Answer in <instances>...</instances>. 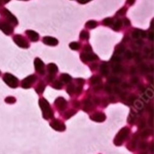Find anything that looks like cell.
<instances>
[{"instance_id": "9c48e42d", "label": "cell", "mask_w": 154, "mask_h": 154, "mask_svg": "<svg viewBox=\"0 0 154 154\" xmlns=\"http://www.w3.org/2000/svg\"><path fill=\"white\" fill-rule=\"evenodd\" d=\"M34 67H35L37 74H39V75H44L45 74V65H44L43 61L40 58L34 59Z\"/></svg>"}, {"instance_id": "836d02e7", "label": "cell", "mask_w": 154, "mask_h": 154, "mask_svg": "<svg viewBox=\"0 0 154 154\" xmlns=\"http://www.w3.org/2000/svg\"><path fill=\"white\" fill-rule=\"evenodd\" d=\"M51 86L54 88V89H62L63 88V83L60 79H57V80H54L51 82Z\"/></svg>"}, {"instance_id": "d590c367", "label": "cell", "mask_w": 154, "mask_h": 154, "mask_svg": "<svg viewBox=\"0 0 154 154\" xmlns=\"http://www.w3.org/2000/svg\"><path fill=\"white\" fill-rule=\"evenodd\" d=\"M113 23V18H106L102 21V25L103 26H106V27H111V25Z\"/></svg>"}, {"instance_id": "4dcf8cb0", "label": "cell", "mask_w": 154, "mask_h": 154, "mask_svg": "<svg viewBox=\"0 0 154 154\" xmlns=\"http://www.w3.org/2000/svg\"><path fill=\"white\" fill-rule=\"evenodd\" d=\"M136 100H137V97L134 96V95H131V96H128V97H126V98H125V103L126 104V105L131 106V105H134V103H135Z\"/></svg>"}, {"instance_id": "94428289", "label": "cell", "mask_w": 154, "mask_h": 154, "mask_svg": "<svg viewBox=\"0 0 154 154\" xmlns=\"http://www.w3.org/2000/svg\"><path fill=\"white\" fill-rule=\"evenodd\" d=\"M24 1H27V0H24Z\"/></svg>"}, {"instance_id": "91938a15", "label": "cell", "mask_w": 154, "mask_h": 154, "mask_svg": "<svg viewBox=\"0 0 154 154\" xmlns=\"http://www.w3.org/2000/svg\"><path fill=\"white\" fill-rule=\"evenodd\" d=\"M142 154H147V153H142Z\"/></svg>"}, {"instance_id": "5bb4252c", "label": "cell", "mask_w": 154, "mask_h": 154, "mask_svg": "<svg viewBox=\"0 0 154 154\" xmlns=\"http://www.w3.org/2000/svg\"><path fill=\"white\" fill-rule=\"evenodd\" d=\"M25 34L28 37V39L32 42H37L39 40V34L37 32L33 31V30H26Z\"/></svg>"}, {"instance_id": "603a6c76", "label": "cell", "mask_w": 154, "mask_h": 154, "mask_svg": "<svg viewBox=\"0 0 154 154\" xmlns=\"http://www.w3.org/2000/svg\"><path fill=\"white\" fill-rule=\"evenodd\" d=\"M89 32L88 31V30H82V31L80 32V34H79V38H80V41H88L89 39Z\"/></svg>"}, {"instance_id": "6f0895ef", "label": "cell", "mask_w": 154, "mask_h": 154, "mask_svg": "<svg viewBox=\"0 0 154 154\" xmlns=\"http://www.w3.org/2000/svg\"><path fill=\"white\" fill-rule=\"evenodd\" d=\"M3 4H4V2L2 1V0H0V8H1V7H2V5H3Z\"/></svg>"}, {"instance_id": "ab89813d", "label": "cell", "mask_w": 154, "mask_h": 154, "mask_svg": "<svg viewBox=\"0 0 154 154\" xmlns=\"http://www.w3.org/2000/svg\"><path fill=\"white\" fill-rule=\"evenodd\" d=\"M122 26H125V28H128V27H131V21L128 20V18H123L122 20Z\"/></svg>"}, {"instance_id": "b9f144b4", "label": "cell", "mask_w": 154, "mask_h": 154, "mask_svg": "<svg viewBox=\"0 0 154 154\" xmlns=\"http://www.w3.org/2000/svg\"><path fill=\"white\" fill-rule=\"evenodd\" d=\"M144 93H145L144 95L147 97L148 99L153 98V91H152V89H145V91H144Z\"/></svg>"}, {"instance_id": "f907efd6", "label": "cell", "mask_w": 154, "mask_h": 154, "mask_svg": "<svg viewBox=\"0 0 154 154\" xmlns=\"http://www.w3.org/2000/svg\"><path fill=\"white\" fill-rule=\"evenodd\" d=\"M135 2H136V0H126V5L131 6V5L135 4Z\"/></svg>"}, {"instance_id": "ba28073f", "label": "cell", "mask_w": 154, "mask_h": 154, "mask_svg": "<svg viewBox=\"0 0 154 154\" xmlns=\"http://www.w3.org/2000/svg\"><path fill=\"white\" fill-rule=\"evenodd\" d=\"M36 80H37V76L35 74H32V75H29L28 77H26V78L22 80L21 86L23 88H31Z\"/></svg>"}, {"instance_id": "8fae6325", "label": "cell", "mask_w": 154, "mask_h": 154, "mask_svg": "<svg viewBox=\"0 0 154 154\" xmlns=\"http://www.w3.org/2000/svg\"><path fill=\"white\" fill-rule=\"evenodd\" d=\"M131 36L133 37L134 39H143L147 37V32L144 31V30L141 29H133L131 32Z\"/></svg>"}, {"instance_id": "9a60e30c", "label": "cell", "mask_w": 154, "mask_h": 154, "mask_svg": "<svg viewBox=\"0 0 154 154\" xmlns=\"http://www.w3.org/2000/svg\"><path fill=\"white\" fill-rule=\"evenodd\" d=\"M99 69H100V73L103 76H108L109 71H110V66H109L108 62H102L99 65Z\"/></svg>"}, {"instance_id": "60d3db41", "label": "cell", "mask_w": 154, "mask_h": 154, "mask_svg": "<svg viewBox=\"0 0 154 154\" xmlns=\"http://www.w3.org/2000/svg\"><path fill=\"white\" fill-rule=\"evenodd\" d=\"M5 102L7 104H14L17 102V99L14 97H7L5 98Z\"/></svg>"}, {"instance_id": "6125c7cd", "label": "cell", "mask_w": 154, "mask_h": 154, "mask_svg": "<svg viewBox=\"0 0 154 154\" xmlns=\"http://www.w3.org/2000/svg\"><path fill=\"white\" fill-rule=\"evenodd\" d=\"M0 74H1V72H0Z\"/></svg>"}, {"instance_id": "7bdbcfd3", "label": "cell", "mask_w": 154, "mask_h": 154, "mask_svg": "<svg viewBox=\"0 0 154 154\" xmlns=\"http://www.w3.org/2000/svg\"><path fill=\"white\" fill-rule=\"evenodd\" d=\"M123 54H125V59H126V60H131V58H133V51H125Z\"/></svg>"}, {"instance_id": "7dc6e473", "label": "cell", "mask_w": 154, "mask_h": 154, "mask_svg": "<svg viewBox=\"0 0 154 154\" xmlns=\"http://www.w3.org/2000/svg\"><path fill=\"white\" fill-rule=\"evenodd\" d=\"M150 130H145L142 131V134H141V137L142 138H147V137H149V135H150Z\"/></svg>"}, {"instance_id": "7c38bea8", "label": "cell", "mask_w": 154, "mask_h": 154, "mask_svg": "<svg viewBox=\"0 0 154 154\" xmlns=\"http://www.w3.org/2000/svg\"><path fill=\"white\" fill-rule=\"evenodd\" d=\"M54 106L59 109V111H64V110H66L67 106H68V102H67L64 98L60 97V98H58L56 101H54Z\"/></svg>"}, {"instance_id": "f6af8a7d", "label": "cell", "mask_w": 154, "mask_h": 154, "mask_svg": "<svg viewBox=\"0 0 154 154\" xmlns=\"http://www.w3.org/2000/svg\"><path fill=\"white\" fill-rule=\"evenodd\" d=\"M103 86L108 94H113L112 93V85H110V84H106V85H103Z\"/></svg>"}, {"instance_id": "4316f807", "label": "cell", "mask_w": 154, "mask_h": 154, "mask_svg": "<svg viewBox=\"0 0 154 154\" xmlns=\"http://www.w3.org/2000/svg\"><path fill=\"white\" fill-rule=\"evenodd\" d=\"M137 141H138V135H135L133 139L130 141V143L128 144V148L130 149V150H134V149L136 148V145H137Z\"/></svg>"}, {"instance_id": "30bf717a", "label": "cell", "mask_w": 154, "mask_h": 154, "mask_svg": "<svg viewBox=\"0 0 154 154\" xmlns=\"http://www.w3.org/2000/svg\"><path fill=\"white\" fill-rule=\"evenodd\" d=\"M49 125L51 126V128H54V130L57 131H66L65 123L62 122V121L59 120V119H54V120H51V123H49Z\"/></svg>"}, {"instance_id": "f1b7e54d", "label": "cell", "mask_w": 154, "mask_h": 154, "mask_svg": "<svg viewBox=\"0 0 154 154\" xmlns=\"http://www.w3.org/2000/svg\"><path fill=\"white\" fill-rule=\"evenodd\" d=\"M126 12H128V6H123V7H121V8L119 9L117 12H116L115 17H116V18H121V17H123V18H125Z\"/></svg>"}, {"instance_id": "74e56055", "label": "cell", "mask_w": 154, "mask_h": 154, "mask_svg": "<svg viewBox=\"0 0 154 154\" xmlns=\"http://www.w3.org/2000/svg\"><path fill=\"white\" fill-rule=\"evenodd\" d=\"M76 112H77V110H74V109L68 110L66 113H64V117H65V119H69V118H71L72 116H73Z\"/></svg>"}, {"instance_id": "d6986e66", "label": "cell", "mask_w": 154, "mask_h": 154, "mask_svg": "<svg viewBox=\"0 0 154 154\" xmlns=\"http://www.w3.org/2000/svg\"><path fill=\"white\" fill-rule=\"evenodd\" d=\"M111 28H112L113 31L119 32L121 30V28H122V21L119 18H117L116 20L113 19V23L111 25Z\"/></svg>"}, {"instance_id": "2e32d148", "label": "cell", "mask_w": 154, "mask_h": 154, "mask_svg": "<svg viewBox=\"0 0 154 154\" xmlns=\"http://www.w3.org/2000/svg\"><path fill=\"white\" fill-rule=\"evenodd\" d=\"M91 119L96 122H104L106 120V115L103 112H96L91 115Z\"/></svg>"}, {"instance_id": "3957f363", "label": "cell", "mask_w": 154, "mask_h": 154, "mask_svg": "<svg viewBox=\"0 0 154 154\" xmlns=\"http://www.w3.org/2000/svg\"><path fill=\"white\" fill-rule=\"evenodd\" d=\"M131 131L128 128H122L120 131H118V134L116 135L115 139H114V144L116 146H121L123 144V142L128 138Z\"/></svg>"}, {"instance_id": "bcb514c9", "label": "cell", "mask_w": 154, "mask_h": 154, "mask_svg": "<svg viewBox=\"0 0 154 154\" xmlns=\"http://www.w3.org/2000/svg\"><path fill=\"white\" fill-rule=\"evenodd\" d=\"M89 67H91V71H95V70H97V69L99 68V64H98V62H95V63H93V64H89Z\"/></svg>"}, {"instance_id": "db71d44e", "label": "cell", "mask_w": 154, "mask_h": 154, "mask_svg": "<svg viewBox=\"0 0 154 154\" xmlns=\"http://www.w3.org/2000/svg\"><path fill=\"white\" fill-rule=\"evenodd\" d=\"M73 106L75 107V108H79V107H80V103H79L78 101H73Z\"/></svg>"}, {"instance_id": "52a82bcc", "label": "cell", "mask_w": 154, "mask_h": 154, "mask_svg": "<svg viewBox=\"0 0 154 154\" xmlns=\"http://www.w3.org/2000/svg\"><path fill=\"white\" fill-rule=\"evenodd\" d=\"M0 30L3 32L5 35H12L14 31V28L9 23L4 21L3 19H0Z\"/></svg>"}, {"instance_id": "f5cc1de1", "label": "cell", "mask_w": 154, "mask_h": 154, "mask_svg": "<svg viewBox=\"0 0 154 154\" xmlns=\"http://www.w3.org/2000/svg\"><path fill=\"white\" fill-rule=\"evenodd\" d=\"M91 0H77V2H78L79 4H86L88 3V2H91Z\"/></svg>"}, {"instance_id": "e575fe53", "label": "cell", "mask_w": 154, "mask_h": 154, "mask_svg": "<svg viewBox=\"0 0 154 154\" xmlns=\"http://www.w3.org/2000/svg\"><path fill=\"white\" fill-rule=\"evenodd\" d=\"M134 105H135L137 108L139 109V113H141V112H143V110H144V103H143V101H141V100H137L135 101V103H134Z\"/></svg>"}, {"instance_id": "83f0119b", "label": "cell", "mask_w": 154, "mask_h": 154, "mask_svg": "<svg viewBox=\"0 0 154 154\" xmlns=\"http://www.w3.org/2000/svg\"><path fill=\"white\" fill-rule=\"evenodd\" d=\"M125 51V45H123V43H119L115 46V51H114V54H120L121 56V54H123Z\"/></svg>"}, {"instance_id": "d6a6232c", "label": "cell", "mask_w": 154, "mask_h": 154, "mask_svg": "<svg viewBox=\"0 0 154 154\" xmlns=\"http://www.w3.org/2000/svg\"><path fill=\"white\" fill-rule=\"evenodd\" d=\"M69 48H70L72 51H79V49L81 48V44H80V42H78V41H73L69 44Z\"/></svg>"}, {"instance_id": "5b68a950", "label": "cell", "mask_w": 154, "mask_h": 154, "mask_svg": "<svg viewBox=\"0 0 154 154\" xmlns=\"http://www.w3.org/2000/svg\"><path fill=\"white\" fill-rule=\"evenodd\" d=\"M2 79H3V81L5 82L7 85L9 86V88H16L19 86V79L17 78L14 75H12L11 73H5L3 74V77H2Z\"/></svg>"}, {"instance_id": "681fc988", "label": "cell", "mask_w": 154, "mask_h": 154, "mask_svg": "<svg viewBox=\"0 0 154 154\" xmlns=\"http://www.w3.org/2000/svg\"><path fill=\"white\" fill-rule=\"evenodd\" d=\"M131 82L133 83V84H138V82H139V78H138V77H136V76H134L133 78H131Z\"/></svg>"}, {"instance_id": "816d5d0a", "label": "cell", "mask_w": 154, "mask_h": 154, "mask_svg": "<svg viewBox=\"0 0 154 154\" xmlns=\"http://www.w3.org/2000/svg\"><path fill=\"white\" fill-rule=\"evenodd\" d=\"M146 147H147V143H146V142H141L140 143V149H142V150H145Z\"/></svg>"}, {"instance_id": "8992f818", "label": "cell", "mask_w": 154, "mask_h": 154, "mask_svg": "<svg viewBox=\"0 0 154 154\" xmlns=\"http://www.w3.org/2000/svg\"><path fill=\"white\" fill-rule=\"evenodd\" d=\"M14 42L21 48H29L30 44L29 41L27 40V38L21 34H17V35L14 36Z\"/></svg>"}, {"instance_id": "ac0fdd59", "label": "cell", "mask_w": 154, "mask_h": 154, "mask_svg": "<svg viewBox=\"0 0 154 154\" xmlns=\"http://www.w3.org/2000/svg\"><path fill=\"white\" fill-rule=\"evenodd\" d=\"M93 108H94V104H93V101H91V99H85V100L82 101L83 111H85V112H89Z\"/></svg>"}, {"instance_id": "6da1fadb", "label": "cell", "mask_w": 154, "mask_h": 154, "mask_svg": "<svg viewBox=\"0 0 154 154\" xmlns=\"http://www.w3.org/2000/svg\"><path fill=\"white\" fill-rule=\"evenodd\" d=\"M39 106H40L42 110V116H43L44 119L49 120V119L54 118V111L46 99L44 98L39 99Z\"/></svg>"}, {"instance_id": "4fadbf2b", "label": "cell", "mask_w": 154, "mask_h": 154, "mask_svg": "<svg viewBox=\"0 0 154 154\" xmlns=\"http://www.w3.org/2000/svg\"><path fill=\"white\" fill-rule=\"evenodd\" d=\"M41 40L45 45H48V46H57L59 44L58 39L54 38V37H51V36H44Z\"/></svg>"}, {"instance_id": "c3c4849f", "label": "cell", "mask_w": 154, "mask_h": 154, "mask_svg": "<svg viewBox=\"0 0 154 154\" xmlns=\"http://www.w3.org/2000/svg\"><path fill=\"white\" fill-rule=\"evenodd\" d=\"M145 125H146L145 120H144L143 118L140 119V121H139V123H138V128H145Z\"/></svg>"}, {"instance_id": "680465c9", "label": "cell", "mask_w": 154, "mask_h": 154, "mask_svg": "<svg viewBox=\"0 0 154 154\" xmlns=\"http://www.w3.org/2000/svg\"><path fill=\"white\" fill-rule=\"evenodd\" d=\"M2 1H3V2H4V4H5V3H7V2L11 1V0H2Z\"/></svg>"}, {"instance_id": "7402d4cb", "label": "cell", "mask_w": 154, "mask_h": 154, "mask_svg": "<svg viewBox=\"0 0 154 154\" xmlns=\"http://www.w3.org/2000/svg\"><path fill=\"white\" fill-rule=\"evenodd\" d=\"M45 82H43V81H39L38 84L36 85V88H35V91H36V93L38 94V95H41L42 93L44 91V89H45Z\"/></svg>"}, {"instance_id": "11a10c76", "label": "cell", "mask_w": 154, "mask_h": 154, "mask_svg": "<svg viewBox=\"0 0 154 154\" xmlns=\"http://www.w3.org/2000/svg\"><path fill=\"white\" fill-rule=\"evenodd\" d=\"M130 69H131V70H130V73H131V74H135L136 72H137V68H136V67L131 66Z\"/></svg>"}, {"instance_id": "9f6ffc18", "label": "cell", "mask_w": 154, "mask_h": 154, "mask_svg": "<svg viewBox=\"0 0 154 154\" xmlns=\"http://www.w3.org/2000/svg\"><path fill=\"white\" fill-rule=\"evenodd\" d=\"M148 32H149V34L147 35V36H148V38L150 39L151 41H152V40H153V33H152V30H151V32H150V30H149Z\"/></svg>"}, {"instance_id": "f35d334b", "label": "cell", "mask_w": 154, "mask_h": 154, "mask_svg": "<svg viewBox=\"0 0 154 154\" xmlns=\"http://www.w3.org/2000/svg\"><path fill=\"white\" fill-rule=\"evenodd\" d=\"M140 69H141V72H142L143 74H145V73H148L149 71H150V68L146 65V64H142V65L140 66Z\"/></svg>"}, {"instance_id": "8d00e7d4", "label": "cell", "mask_w": 154, "mask_h": 154, "mask_svg": "<svg viewBox=\"0 0 154 154\" xmlns=\"http://www.w3.org/2000/svg\"><path fill=\"white\" fill-rule=\"evenodd\" d=\"M66 91L70 96H72L73 94H75V84H70V83H69V85L67 86V88H66Z\"/></svg>"}, {"instance_id": "ffe728a7", "label": "cell", "mask_w": 154, "mask_h": 154, "mask_svg": "<svg viewBox=\"0 0 154 154\" xmlns=\"http://www.w3.org/2000/svg\"><path fill=\"white\" fill-rule=\"evenodd\" d=\"M89 82H91V84L93 86L102 84V77L99 75H94L91 79H89Z\"/></svg>"}, {"instance_id": "f546056e", "label": "cell", "mask_w": 154, "mask_h": 154, "mask_svg": "<svg viewBox=\"0 0 154 154\" xmlns=\"http://www.w3.org/2000/svg\"><path fill=\"white\" fill-rule=\"evenodd\" d=\"M121 60H122V58H121L120 54H114L113 56H112V58H111V60H110V63L111 64H120L121 63Z\"/></svg>"}, {"instance_id": "7a4b0ae2", "label": "cell", "mask_w": 154, "mask_h": 154, "mask_svg": "<svg viewBox=\"0 0 154 154\" xmlns=\"http://www.w3.org/2000/svg\"><path fill=\"white\" fill-rule=\"evenodd\" d=\"M0 16L2 17V19H3L4 21H6L7 23L11 24L14 28L19 25L18 19H17L8 9L5 8V7H1V8H0Z\"/></svg>"}, {"instance_id": "ee69618b", "label": "cell", "mask_w": 154, "mask_h": 154, "mask_svg": "<svg viewBox=\"0 0 154 154\" xmlns=\"http://www.w3.org/2000/svg\"><path fill=\"white\" fill-rule=\"evenodd\" d=\"M75 82H76V85H80L82 86L84 83H85V80L82 78H76L75 79Z\"/></svg>"}, {"instance_id": "1f68e13d", "label": "cell", "mask_w": 154, "mask_h": 154, "mask_svg": "<svg viewBox=\"0 0 154 154\" xmlns=\"http://www.w3.org/2000/svg\"><path fill=\"white\" fill-rule=\"evenodd\" d=\"M119 83H120V79L117 78V77L112 76L108 78V84H110V85H117Z\"/></svg>"}, {"instance_id": "cb8c5ba5", "label": "cell", "mask_w": 154, "mask_h": 154, "mask_svg": "<svg viewBox=\"0 0 154 154\" xmlns=\"http://www.w3.org/2000/svg\"><path fill=\"white\" fill-rule=\"evenodd\" d=\"M60 80L62 81V83L68 84V83H70L71 81H72V77H71L70 75H69V74L63 73V74H61V77H60Z\"/></svg>"}, {"instance_id": "d4e9b609", "label": "cell", "mask_w": 154, "mask_h": 154, "mask_svg": "<svg viewBox=\"0 0 154 154\" xmlns=\"http://www.w3.org/2000/svg\"><path fill=\"white\" fill-rule=\"evenodd\" d=\"M112 72L113 73H117L120 74L123 72V67L120 65V64H112Z\"/></svg>"}, {"instance_id": "44dd1931", "label": "cell", "mask_w": 154, "mask_h": 154, "mask_svg": "<svg viewBox=\"0 0 154 154\" xmlns=\"http://www.w3.org/2000/svg\"><path fill=\"white\" fill-rule=\"evenodd\" d=\"M99 23L95 20H89L85 23V28L88 30H93V29H96L97 27H98Z\"/></svg>"}, {"instance_id": "e0dca14e", "label": "cell", "mask_w": 154, "mask_h": 154, "mask_svg": "<svg viewBox=\"0 0 154 154\" xmlns=\"http://www.w3.org/2000/svg\"><path fill=\"white\" fill-rule=\"evenodd\" d=\"M45 71L48 72V75H51V76H56V74L58 73V66L54 63L48 64V66H45Z\"/></svg>"}, {"instance_id": "277c9868", "label": "cell", "mask_w": 154, "mask_h": 154, "mask_svg": "<svg viewBox=\"0 0 154 154\" xmlns=\"http://www.w3.org/2000/svg\"><path fill=\"white\" fill-rule=\"evenodd\" d=\"M80 60L85 64H91V63H95V62H98L99 57L97 56L93 51H82V53L80 54Z\"/></svg>"}, {"instance_id": "484cf974", "label": "cell", "mask_w": 154, "mask_h": 154, "mask_svg": "<svg viewBox=\"0 0 154 154\" xmlns=\"http://www.w3.org/2000/svg\"><path fill=\"white\" fill-rule=\"evenodd\" d=\"M136 121H137V113L131 110L130 112V115H128V122L130 123V125H134V123H136Z\"/></svg>"}]
</instances>
